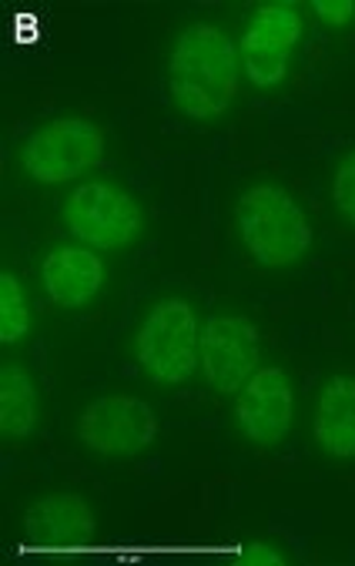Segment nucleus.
Listing matches in <instances>:
<instances>
[{
	"label": "nucleus",
	"instance_id": "nucleus-1",
	"mask_svg": "<svg viewBox=\"0 0 355 566\" xmlns=\"http://www.w3.org/2000/svg\"><path fill=\"white\" fill-rule=\"evenodd\" d=\"M242 91L239 41L211 21L188 24L165 64L168 104L191 125H211L231 115Z\"/></svg>",
	"mask_w": 355,
	"mask_h": 566
},
{
	"label": "nucleus",
	"instance_id": "nucleus-2",
	"mask_svg": "<svg viewBox=\"0 0 355 566\" xmlns=\"http://www.w3.org/2000/svg\"><path fill=\"white\" fill-rule=\"evenodd\" d=\"M234 235L249 262L269 272H285L312 255L315 229L299 198L272 178L252 181L234 198Z\"/></svg>",
	"mask_w": 355,
	"mask_h": 566
},
{
	"label": "nucleus",
	"instance_id": "nucleus-3",
	"mask_svg": "<svg viewBox=\"0 0 355 566\" xmlns=\"http://www.w3.org/2000/svg\"><path fill=\"white\" fill-rule=\"evenodd\" d=\"M61 221L74 242L101 252L125 255L148 239V211L142 198L114 178H81L61 198Z\"/></svg>",
	"mask_w": 355,
	"mask_h": 566
},
{
	"label": "nucleus",
	"instance_id": "nucleus-4",
	"mask_svg": "<svg viewBox=\"0 0 355 566\" xmlns=\"http://www.w3.org/2000/svg\"><path fill=\"white\" fill-rule=\"evenodd\" d=\"M132 359L152 386H185L201 366V322L195 305L181 295L155 298L132 332Z\"/></svg>",
	"mask_w": 355,
	"mask_h": 566
},
{
	"label": "nucleus",
	"instance_id": "nucleus-5",
	"mask_svg": "<svg viewBox=\"0 0 355 566\" xmlns=\"http://www.w3.org/2000/svg\"><path fill=\"white\" fill-rule=\"evenodd\" d=\"M104 155V128L84 115H61L34 128L14 155V168L31 185H74Z\"/></svg>",
	"mask_w": 355,
	"mask_h": 566
},
{
	"label": "nucleus",
	"instance_id": "nucleus-6",
	"mask_svg": "<svg viewBox=\"0 0 355 566\" xmlns=\"http://www.w3.org/2000/svg\"><path fill=\"white\" fill-rule=\"evenodd\" d=\"M77 442L97 460L128 463L148 452L158 439V412L132 392H104L77 416Z\"/></svg>",
	"mask_w": 355,
	"mask_h": 566
},
{
	"label": "nucleus",
	"instance_id": "nucleus-7",
	"mask_svg": "<svg viewBox=\"0 0 355 566\" xmlns=\"http://www.w3.org/2000/svg\"><path fill=\"white\" fill-rule=\"evenodd\" d=\"M262 363V338L252 315L218 305L201 322V379L218 399H234Z\"/></svg>",
	"mask_w": 355,
	"mask_h": 566
},
{
	"label": "nucleus",
	"instance_id": "nucleus-8",
	"mask_svg": "<svg viewBox=\"0 0 355 566\" xmlns=\"http://www.w3.org/2000/svg\"><path fill=\"white\" fill-rule=\"evenodd\" d=\"M302 38H305V14L299 4H289V0L259 4L239 34L242 77L255 91L282 87Z\"/></svg>",
	"mask_w": 355,
	"mask_h": 566
},
{
	"label": "nucleus",
	"instance_id": "nucleus-9",
	"mask_svg": "<svg viewBox=\"0 0 355 566\" xmlns=\"http://www.w3.org/2000/svg\"><path fill=\"white\" fill-rule=\"evenodd\" d=\"M231 422L249 446L279 449L295 426V386L285 366H259L255 376L234 392Z\"/></svg>",
	"mask_w": 355,
	"mask_h": 566
},
{
	"label": "nucleus",
	"instance_id": "nucleus-10",
	"mask_svg": "<svg viewBox=\"0 0 355 566\" xmlns=\"http://www.w3.org/2000/svg\"><path fill=\"white\" fill-rule=\"evenodd\" d=\"M41 285L58 308L77 312L104 295L107 265L101 252L81 242H54L41 255Z\"/></svg>",
	"mask_w": 355,
	"mask_h": 566
},
{
	"label": "nucleus",
	"instance_id": "nucleus-11",
	"mask_svg": "<svg viewBox=\"0 0 355 566\" xmlns=\"http://www.w3.org/2000/svg\"><path fill=\"white\" fill-rule=\"evenodd\" d=\"M312 442L322 460L355 463V376L328 373L312 402Z\"/></svg>",
	"mask_w": 355,
	"mask_h": 566
},
{
	"label": "nucleus",
	"instance_id": "nucleus-12",
	"mask_svg": "<svg viewBox=\"0 0 355 566\" xmlns=\"http://www.w3.org/2000/svg\"><path fill=\"white\" fill-rule=\"evenodd\" d=\"M24 526L38 543L48 546H64V543H81L94 533L97 516L91 503L74 493V490H54L34 500L24 513Z\"/></svg>",
	"mask_w": 355,
	"mask_h": 566
},
{
	"label": "nucleus",
	"instance_id": "nucleus-13",
	"mask_svg": "<svg viewBox=\"0 0 355 566\" xmlns=\"http://www.w3.org/2000/svg\"><path fill=\"white\" fill-rule=\"evenodd\" d=\"M41 429V386L21 363L0 369V436L4 446L28 442Z\"/></svg>",
	"mask_w": 355,
	"mask_h": 566
},
{
	"label": "nucleus",
	"instance_id": "nucleus-14",
	"mask_svg": "<svg viewBox=\"0 0 355 566\" xmlns=\"http://www.w3.org/2000/svg\"><path fill=\"white\" fill-rule=\"evenodd\" d=\"M31 332V298L24 292V282L4 269L0 272V338L4 346H21L24 335Z\"/></svg>",
	"mask_w": 355,
	"mask_h": 566
},
{
	"label": "nucleus",
	"instance_id": "nucleus-15",
	"mask_svg": "<svg viewBox=\"0 0 355 566\" xmlns=\"http://www.w3.org/2000/svg\"><path fill=\"white\" fill-rule=\"evenodd\" d=\"M328 198L335 214L355 232V148L342 151L328 171Z\"/></svg>",
	"mask_w": 355,
	"mask_h": 566
},
{
	"label": "nucleus",
	"instance_id": "nucleus-16",
	"mask_svg": "<svg viewBox=\"0 0 355 566\" xmlns=\"http://www.w3.org/2000/svg\"><path fill=\"white\" fill-rule=\"evenodd\" d=\"M309 14L332 34L348 31L355 24V0H312Z\"/></svg>",
	"mask_w": 355,
	"mask_h": 566
},
{
	"label": "nucleus",
	"instance_id": "nucleus-17",
	"mask_svg": "<svg viewBox=\"0 0 355 566\" xmlns=\"http://www.w3.org/2000/svg\"><path fill=\"white\" fill-rule=\"evenodd\" d=\"M234 563L239 566H285V563H292V553L275 539H252L239 556H234Z\"/></svg>",
	"mask_w": 355,
	"mask_h": 566
}]
</instances>
